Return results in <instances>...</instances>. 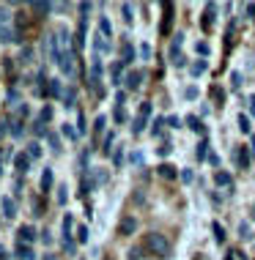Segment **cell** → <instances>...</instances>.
Instances as JSON below:
<instances>
[{
	"label": "cell",
	"mask_w": 255,
	"mask_h": 260,
	"mask_svg": "<svg viewBox=\"0 0 255 260\" xmlns=\"http://www.w3.org/2000/svg\"><path fill=\"white\" fill-rule=\"evenodd\" d=\"M49 186H52V170H44V175H41V189H44V192H49Z\"/></svg>",
	"instance_id": "19"
},
{
	"label": "cell",
	"mask_w": 255,
	"mask_h": 260,
	"mask_svg": "<svg viewBox=\"0 0 255 260\" xmlns=\"http://www.w3.org/2000/svg\"><path fill=\"white\" fill-rule=\"evenodd\" d=\"M49 9H52L49 3H33V11H39V14H49Z\"/></svg>",
	"instance_id": "29"
},
{
	"label": "cell",
	"mask_w": 255,
	"mask_h": 260,
	"mask_svg": "<svg viewBox=\"0 0 255 260\" xmlns=\"http://www.w3.org/2000/svg\"><path fill=\"white\" fill-rule=\"evenodd\" d=\"M239 233H242V238H250V228H247V224H242V228H239Z\"/></svg>",
	"instance_id": "49"
},
{
	"label": "cell",
	"mask_w": 255,
	"mask_h": 260,
	"mask_svg": "<svg viewBox=\"0 0 255 260\" xmlns=\"http://www.w3.org/2000/svg\"><path fill=\"white\" fill-rule=\"evenodd\" d=\"M33 238H36V230H33L31 224H22V228H19V241H27V244H31Z\"/></svg>",
	"instance_id": "10"
},
{
	"label": "cell",
	"mask_w": 255,
	"mask_h": 260,
	"mask_svg": "<svg viewBox=\"0 0 255 260\" xmlns=\"http://www.w3.org/2000/svg\"><path fill=\"white\" fill-rule=\"evenodd\" d=\"M104 123H107V121H104V118L99 115V118H96V126H94V129H96V135H102V132H104Z\"/></svg>",
	"instance_id": "33"
},
{
	"label": "cell",
	"mask_w": 255,
	"mask_h": 260,
	"mask_svg": "<svg viewBox=\"0 0 255 260\" xmlns=\"http://www.w3.org/2000/svg\"><path fill=\"white\" fill-rule=\"evenodd\" d=\"M148 115H151V102H146L143 107H140V115L134 118V123H132V132H134V135H140V132L146 129V121H148Z\"/></svg>",
	"instance_id": "2"
},
{
	"label": "cell",
	"mask_w": 255,
	"mask_h": 260,
	"mask_svg": "<svg viewBox=\"0 0 255 260\" xmlns=\"http://www.w3.org/2000/svg\"><path fill=\"white\" fill-rule=\"evenodd\" d=\"M250 151H252V153H255V140H252V148H250Z\"/></svg>",
	"instance_id": "54"
},
{
	"label": "cell",
	"mask_w": 255,
	"mask_h": 260,
	"mask_svg": "<svg viewBox=\"0 0 255 260\" xmlns=\"http://www.w3.org/2000/svg\"><path fill=\"white\" fill-rule=\"evenodd\" d=\"M0 208H3V216H6V219H14V216H17V206H14L11 198H3V200H0Z\"/></svg>",
	"instance_id": "6"
},
{
	"label": "cell",
	"mask_w": 255,
	"mask_h": 260,
	"mask_svg": "<svg viewBox=\"0 0 255 260\" xmlns=\"http://www.w3.org/2000/svg\"><path fill=\"white\" fill-rule=\"evenodd\" d=\"M77 236H80V241H88V228L80 224V228H77Z\"/></svg>",
	"instance_id": "34"
},
{
	"label": "cell",
	"mask_w": 255,
	"mask_h": 260,
	"mask_svg": "<svg viewBox=\"0 0 255 260\" xmlns=\"http://www.w3.org/2000/svg\"><path fill=\"white\" fill-rule=\"evenodd\" d=\"M157 173L162 175V178H167V181H173L176 175H179V173H176V167H170V165H159V167H157Z\"/></svg>",
	"instance_id": "15"
},
{
	"label": "cell",
	"mask_w": 255,
	"mask_h": 260,
	"mask_svg": "<svg viewBox=\"0 0 255 260\" xmlns=\"http://www.w3.org/2000/svg\"><path fill=\"white\" fill-rule=\"evenodd\" d=\"M27 156H31V159L41 156V145L39 143H27Z\"/></svg>",
	"instance_id": "22"
},
{
	"label": "cell",
	"mask_w": 255,
	"mask_h": 260,
	"mask_svg": "<svg viewBox=\"0 0 255 260\" xmlns=\"http://www.w3.org/2000/svg\"><path fill=\"white\" fill-rule=\"evenodd\" d=\"M170 148H173V145H170V143H162L157 151H159V156H167V153H170Z\"/></svg>",
	"instance_id": "36"
},
{
	"label": "cell",
	"mask_w": 255,
	"mask_h": 260,
	"mask_svg": "<svg viewBox=\"0 0 255 260\" xmlns=\"http://www.w3.org/2000/svg\"><path fill=\"white\" fill-rule=\"evenodd\" d=\"M121 11H124V19H126V22H132V19H134V17H132V6H129V3H124V6H121Z\"/></svg>",
	"instance_id": "30"
},
{
	"label": "cell",
	"mask_w": 255,
	"mask_h": 260,
	"mask_svg": "<svg viewBox=\"0 0 255 260\" xmlns=\"http://www.w3.org/2000/svg\"><path fill=\"white\" fill-rule=\"evenodd\" d=\"M250 112L255 115V96H250Z\"/></svg>",
	"instance_id": "53"
},
{
	"label": "cell",
	"mask_w": 255,
	"mask_h": 260,
	"mask_svg": "<svg viewBox=\"0 0 255 260\" xmlns=\"http://www.w3.org/2000/svg\"><path fill=\"white\" fill-rule=\"evenodd\" d=\"M49 118H52V107H44L41 110V121H49Z\"/></svg>",
	"instance_id": "42"
},
{
	"label": "cell",
	"mask_w": 255,
	"mask_h": 260,
	"mask_svg": "<svg viewBox=\"0 0 255 260\" xmlns=\"http://www.w3.org/2000/svg\"><path fill=\"white\" fill-rule=\"evenodd\" d=\"M17 257H19V260H36L33 249H31V247H25V244H19V247H17Z\"/></svg>",
	"instance_id": "16"
},
{
	"label": "cell",
	"mask_w": 255,
	"mask_h": 260,
	"mask_svg": "<svg viewBox=\"0 0 255 260\" xmlns=\"http://www.w3.org/2000/svg\"><path fill=\"white\" fill-rule=\"evenodd\" d=\"M132 161L134 165H143V153H132Z\"/></svg>",
	"instance_id": "50"
},
{
	"label": "cell",
	"mask_w": 255,
	"mask_h": 260,
	"mask_svg": "<svg viewBox=\"0 0 255 260\" xmlns=\"http://www.w3.org/2000/svg\"><path fill=\"white\" fill-rule=\"evenodd\" d=\"M167 121H162V118H157V121H154V135H162V126H165Z\"/></svg>",
	"instance_id": "35"
},
{
	"label": "cell",
	"mask_w": 255,
	"mask_h": 260,
	"mask_svg": "<svg viewBox=\"0 0 255 260\" xmlns=\"http://www.w3.org/2000/svg\"><path fill=\"white\" fill-rule=\"evenodd\" d=\"M214 181H217L219 186H231V184H233L231 173H217V175H214Z\"/></svg>",
	"instance_id": "20"
},
{
	"label": "cell",
	"mask_w": 255,
	"mask_h": 260,
	"mask_svg": "<svg viewBox=\"0 0 255 260\" xmlns=\"http://www.w3.org/2000/svg\"><path fill=\"white\" fill-rule=\"evenodd\" d=\"M206 69H209V66H206V60H201V63H192V69H189V72H192L195 77H201L203 72H206Z\"/></svg>",
	"instance_id": "23"
},
{
	"label": "cell",
	"mask_w": 255,
	"mask_h": 260,
	"mask_svg": "<svg viewBox=\"0 0 255 260\" xmlns=\"http://www.w3.org/2000/svg\"><path fill=\"white\" fill-rule=\"evenodd\" d=\"M247 14H250V17L255 19V3H250V6H247Z\"/></svg>",
	"instance_id": "52"
},
{
	"label": "cell",
	"mask_w": 255,
	"mask_h": 260,
	"mask_svg": "<svg viewBox=\"0 0 255 260\" xmlns=\"http://www.w3.org/2000/svg\"><path fill=\"white\" fill-rule=\"evenodd\" d=\"M74 52L72 50H66L63 52V58H61V69H63V74H69V77H74Z\"/></svg>",
	"instance_id": "3"
},
{
	"label": "cell",
	"mask_w": 255,
	"mask_h": 260,
	"mask_svg": "<svg viewBox=\"0 0 255 260\" xmlns=\"http://www.w3.org/2000/svg\"><path fill=\"white\" fill-rule=\"evenodd\" d=\"M11 135H14V137H19V135H22V123H19V121L11 126Z\"/></svg>",
	"instance_id": "40"
},
{
	"label": "cell",
	"mask_w": 255,
	"mask_h": 260,
	"mask_svg": "<svg viewBox=\"0 0 255 260\" xmlns=\"http://www.w3.org/2000/svg\"><path fill=\"white\" fill-rule=\"evenodd\" d=\"M110 145H112V135L104 137V153H110Z\"/></svg>",
	"instance_id": "46"
},
{
	"label": "cell",
	"mask_w": 255,
	"mask_h": 260,
	"mask_svg": "<svg viewBox=\"0 0 255 260\" xmlns=\"http://www.w3.org/2000/svg\"><path fill=\"white\" fill-rule=\"evenodd\" d=\"M184 96H187V99H195V96H197V88H195V85H189L187 90H184Z\"/></svg>",
	"instance_id": "38"
},
{
	"label": "cell",
	"mask_w": 255,
	"mask_h": 260,
	"mask_svg": "<svg viewBox=\"0 0 255 260\" xmlns=\"http://www.w3.org/2000/svg\"><path fill=\"white\" fill-rule=\"evenodd\" d=\"M14 165H17V173H27V170H31V156L17 153V156H14Z\"/></svg>",
	"instance_id": "7"
},
{
	"label": "cell",
	"mask_w": 255,
	"mask_h": 260,
	"mask_svg": "<svg viewBox=\"0 0 255 260\" xmlns=\"http://www.w3.org/2000/svg\"><path fill=\"white\" fill-rule=\"evenodd\" d=\"M121 69H124V63H121V60L110 66V80H112V85H118V82H121Z\"/></svg>",
	"instance_id": "13"
},
{
	"label": "cell",
	"mask_w": 255,
	"mask_h": 260,
	"mask_svg": "<svg viewBox=\"0 0 255 260\" xmlns=\"http://www.w3.org/2000/svg\"><path fill=\"white\" fill-rule=\"evenodd\" d=\"M195 50H197V55H209V44H203V41H197V47H195Z\"/></svg>",
	"instance_id": "37"
},
{
	"label": "cell",
	"mask_w": 255,
	"mask_h": 260,
	"mask_svg": "<svg viewBox=\"0 0 255 260\" xmlns=\"http://www.w3.org/2000/svg\"><path fill=\"white\" fill-rule=\"evenodd\" d=\"M140 55H143V58H148V55H151V47L143 44V47H140Z\"/></svg>",
	"instance_id": "48"
},
{
	"label": "cell",
	"mask_w": 255,
	"mask_h": 260,
	"mask_svg": "<svg viewBox=\"0 0 255 260\" xmlns=\"http://www.w3.org/2000/svg\"><path fill=\"white\" fill-rule=\"evenodd\" d=\"M132 60H134V47L129 44V41H126V44H124V50H121V63L126 66V63H132Z\"/></svg>",
	"instance_id": "14"
},
{
	"label": "cell",
	"mask_w": 255,
	"mask_h": 260,
	"mask_svg": "<svg viewBox=\"0 0 255 260\" xmlns=\"http://www.w3.org/2000/svg\"><path fill=\"white\" fill-rule=\"evenodd\" d=\"M239 129H242V132H250V118H247L244 112L239 115Z\"/></svg>",
	"instance_id": "28"
},
{
	"label": "cell",
	"mask_w": 255,
	"mask_h": 260,
	"mask_svg": "<svg viewBox=\"0 0 255 260\" xmlns=\"http://www.w3.org/2000/svg\"><path fill=\"white\" fill-rule=\"evenodd\" d=\"M99 30H102V36H104V39H110V36H112V25H110L104 17L99 19Z\"/></svg>",
	"instance_id": "18"
},
{
	"label": "cell",
	"mask_w": 255,
	"mask_h": 260,
	"mask_svg": "<svg viewBox=\"0 0 255 260\" xmlns=\"http://www.w3.org/2000/svg\"><path fill=\"white\" fill-rule=\"evenodd\" d=\"M63 135H66L69 140H74V137H77V132L72 129V123H63Z\"/></svg>",
	"instance_id": "31"
},
{
	"label": "cell",
	"mask_w": 255,
	"mask_h": 260,
	"mask_svg": "<svg viewBox=\"0 0 255 260\" xmlns=\"http://www.w3.org/2000/svg\"><path fill=\"white\" fill-rule=\"evenodd\" d=\"M47 93H49V96H61V82H58V80H49Z\"/></svg>",
	"instance_id": "21"
},
{
	"label": "cell",
	"mask_w": 255,
	"mask_h": 260,
	"mask_svg": "<svg viewBox=\"0 0 255 260\" xmlns=\"http://www.w3.org/2000/svg\"><path fill=\"white\" fill-rule=\"evenodd\" d=\"M181 181H187V184H189V181H192V170H184L181 173Z\"/></svg>",
	"instance_id": "47"
},
{
	"label": "cell",
	"mask_w": 255,
	"mask_h": 260,
	"mask_svg": "<svg viewBox=\"0 0 255 260\" xmlns=\"http://www.w3.org/2000/svg\"><path fill=\"white\" fill-rule=\"evenodd\" d=\"M31 50H27V47H25V50H22V55H19V60H22V63H31Z\"/></svg>",
	"instance_id": "41"
},
{
	"label": "cell",
	"mask_w": 255,
	"mask_h": 260,
	"mask_svg": "<svg viewBox=\"0 0 255 260\" xmlns=\"http://www.w3.org/2000/svg\"><path fill=\"white\" fill-rule=\"evenodd\" d=\"M187 123H189V129H192V132H197V135H203V132H206V126H203V121L197 115H187Z\"/></svg>",
	"instance_id": "9"
},
{
	"label": "cell",
	"mask_w": 255,
	"mask_h": 260,
	"mask_svg": "<svg viewBox=\"0 0 255 260\" xmlns=\"http://www.w3.org/2000/svg\"><path fill=\"white\" fill-rule=\"evenodd\" d=\"M236 161H239V167H242V170H247V165H250V151H247L244 145L236 151Z\"/></svg>",
	"instance_id": "11"
},
{
	"label": "cell",
	"mask_w": 255,
	"mask_h": 260,
	"mask_svg": "<svg viewBox=\"0 0 255 260\" xmlns=\"http://www.w3.org/2000/svg\"><path fill=\"white\" fill-rule=\"evenodd\" d=\"M140 82H143V72H129L126 74V88H140Z\"/></svg>",
	"instance_id": "8"
},
{
	"label": "cell",
	"mask_w": 255,
	"mask_h": 260,
	"mask_svg": "<svg viewBox=\"0 0 255 260\" xmlns=\"http://www.w3.org/2000/svg\"><path fill=\"white\" fill-rule=\"evenodd\" d=\"M206 153H209V143H206V140H203V143H201V145H197V151H195V156H197V159H201V161H203V159H206Z\"/></svg>",
	"instance_id": "24"
},
{
	"label": "cell",
	"mask_w": 255,
	"mask_h": 260,
	"mask_svg": "<svg viewBox=\"0 0 255 260\" xmlns=\"http://www.w3.org/2000/svg\"><path fill=\"white\" fill-rule=\"evenodd\" d=\"M146 244H148V249H151L157 257H170V252H173L170 249V241L165 236H159V233H151L146 238Z\"/></svg>",
	"instance_id": "1"
},
{
	"label": "cell",
	"mask_w": 255,
	"mask_h": 260,
	"mask_svg": "<svg viewBox=\"0 0 255 260\" xmlns=\"http://www.w3.org/2000/svg\"><path fill=\"white\" fill-rule=\"evenodd\" d=\"M162 9H165V19H162L159 33H162V36H167V30H170V19H173V3H162Z\"/></svg>",
	"instance_id": "5"
},
{
	"label": "cell",
	"mask_w": 255,
	"mask_h": 260,
	"mask_svg": "<svg viewBox=\"0 0 255 260\" xmlns=\"http://www.w3.org/2000/svg\"><path fill=\"white\" fill-rule=\"evenodd\" d=\"M47 140H49V145H52V151H61V140H58V135H55V132H49Z\"/></svg>",
	"instance_id": "26"
},
{
	"label": "cell",
	"mask_w": 255,
	"mask_h": 260,
	"mask_svg": "<svg viewBox=\"0 0 255 260\" xmlns=\"http://www.w3.org/2000/svg\"><path fill=\"white\" fill-rule=\"evenodd\" d=\"M214 9H217L214 3H209V6H206V14H203V30H209L211 22H214Z\"/></svg>",
	"instance_id": "12"
},
{
	"label": "cell",
	"mask_w": 255,
	"mask_h": 260,
	"mask_svg": "<svg viewBox=\"0 0 255 260\" xmlns=\"http://www.w3.org/2000/svg\"><path fill=\"white\" fill-rule=\"evenodd\" d=\"M58 203H61V206L66 203V186H61V189H58Z\"/></svg>",
	"instance_id": "44"
},
{
	"label": "cell",
	"mask_w": 255,
	"mask_h": 260,
	"mask_svg": "<svg viewBox=\"0 0 255 260\" xmlns=\"http://www.w3.org/2000/svg\"><path fill=\"white\" fill-rule=\"evenodd\" d=\"M211 230H214V238H217L219 244H222V241H225V230L219 228V222H214V224H211Z\"/></svg>",
	"instance_id": "25"
},
{
	"label": "cell",
	"mask_w": 255,
	"mask_h": 260,
	"mask_svg": "<svg viewBox=\"0 0 255 260\" xmlns=\"http://www.w3.org/2000/svg\"><path fill=\"white\" fill-rule=\"evenodd\" d=\"M134 228H137V219L134 216H124L121 224H118V236H132Z\"/></svg>",
	"instance_id": "4"
},
{
	"label": "cell",
	"mask_w": 255,
	"mask_h": 260,
	"mask_svg": "<svg viewBox=\"0 0 255 260\" xmlns=\"http://www.w3.org/2000/svg\"><path fill=\"white\" fill-rule=\"evenodd\" d=\"M231 80H233V88L242 85V74H239V72H233V74H231Z\"/></svg>",
	"instance_id": "39"
},
{
	"label": "cell",
	"mask_w": 255,
	"mask_h": 260,
	"mask_svg": "<svg viewBox=\"0 0 255 260\" xmlns=\"http://www.w3.org/2000/svg\"><path fill=\"white\" fill-rule=\"evenodd\" d=\"M112 118H116V123H124V121H126V112H124L121 107H118L116 112H112Z\"/></svg>",
	"instance_id": "32"
},
{
	"label": "cell",
	"mask_w": 255,
	"mask_h": 260,
	"mask_svg": "<svg viewBox=\"0 0 255 260\" xmlns=\"http://www.w3.org/2000/svg\"><path fill=\"white\" fill-rule=\"evenodd\" d=\"M88 132V126H85V115L80 112V118H77V135H85Z\"/></svg>",
	"instance_id": "27"
},
{
	"label": "cell",
	"mask_w": 255,
	"mask_h": 260,
	"mask_svg": "<svg viewBox=\"0 0 255 260\" xmlns=\"http://www.w3.org/2000/svg\"><path fill=\"white\" fill-rule=\"evenodd\" d=\"M167 126H173V129H179V126H181V121H179L176 115H170V118H167Z\"/></svg>",
	"instance_id": "43"
},
{
	"label": "cell",
	"mask_w": 255,
	"mask_h": 260,
	"mask_svg": "<svg viewBox=\"0 0 255 260\" xmlns=\"http://www.w3.org/2000/svg\"><path fill=\"white\" fill-rule=\"evenodd\" d=\"M6 132H9V123H6V121H0V137H3Z\"/></svg>",
	"instance_id": "51"
},
{
	"label": "cell",
	"mask_w": 255,
	"mask_h": 260,
	"mask_svg": "<svg viewBox=\"0 0 255 260\" xmlns=\"http://www.w3.org/2000/svg\"><path fill=\"white\" fill-rule=\"evenodd\" d=\"M121 161H124V151L116 148V167H121Z\"/></svg>",
	"instance_id": "45"
},
{
	"label": "cell",
	"mask_w": 255,
	"mask_h": 260,
	"mask_svg": "<svg viewBox=\"0 0 255 260\" xmlns=\"http://www.w3.org/2000/svg\"><path fill=\"white\" fill-rule=\"evenodd\" d=\"M74 102H77V90L74 88L63 90V104H66V107H74Z\"/></svg>",
	"instance_id": "17"
}]
</instances>
